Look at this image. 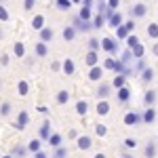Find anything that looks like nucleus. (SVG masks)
Instances as JSON below:
<instances>
[{
  "label": "nucleus",
  "mask_w": 158,
  "mask_h": 158,
  "mask_svg": "<svg viewBox=\"0 0 158 158\" xmlns=\"http://www.w3.org/2000/svg\"><path fill=\"white\" fill-rule=\"evenodd\" d=\"M146 13H148V6L143 4V2H139V4H135L133 9H131V15H133V17H137V19H139V17H143Z\"/></svg>",
  "instance_id": "obj_1"
},
{
  "label": "nucleus",
  "mask_w": 158,
  "mask_h": 158,
  "mask_svg": "<svg viewBox=\"0 0 158 158\" xmlns=\"http://www.w3.org/2000/svg\"><path fill=\"white\" fill-rule=\"evenodd\" d=\"M101 74H103V70L93 65V70H91V74H89V80H101Z\"/></svg>",
  "instance_id": "obj_2"
},
{
  "label": "nucleus",
  "mask_w": 158,
  "mask_h": 158,
  "mask_svg": "<svg viewBox=\"0 0 158 158\" xmlns=\"http://www.w3.org/2000/svg\"><path fill=\"white\" fill-rule=\"evenodd\" d=\"M42 23H44V17H42V15H36V17L32 19V27H34V30H40Z\"/></svg>",
  "instance_id": "obj_3"
},
{
  "label": "nucleus",
  "mask_w": 158,
  "mask_h": 158,
  "mask_svg": "<svg viewBox=\"0 0 158 158\" xmlns=\"http://www.w3.org/2000/svg\"><path fill=\"white\" fill-rule=\"evenodd\" d=\"M78 148L80 150H89L91 148V137H80L78 139Z\"/></svg>",
  "instance_id": "obj_4"
},
{
  "label": "nucleus",
  "mask_w": 158,
  "mask_h": 158,
  "mask_svg": "<svg viewBox=\"0 0 158 158\" xmlns=\"http://www.w3.org/2000/svg\"><path fill=\"white\" fill-rule=\"evenodd\" d=\"M108 112H110V106L106 103V101H101V103H97V114H99V116H106Z\"/></svg>",
  "instance_id": "obj_5"
},
{
  "label": "nucleus",
  "mask_w": 158,
  "mask_h": 158,
  "mask_svg": "<svg viewBox=\"0 0 158 158\" xmlns=\"http://www.w3.org/2000/svg\"><path fill=\"white\" fill-rule=\"evenodd\" d=\"M68 99H70V93L68 91H59L57 93V103H65Z\"/></svg>",
  "instance_id": "obj_6"
},
{
  "label": "nucleus",
  "mask_w": 158,
  "mask_h": 158,
  "mask_svg": "<svg viewBox=\"0 0 158 158\" xmlns=\"http://www.w3.org/2000/svg\"><path fill=\"white\" fill-rule=\"evenodd\" d=\"M86 63H89V65H97V53H95V51H91V53L86 55Z\"/></svg>",
  "instance_id": "obj_7"
},
{
  "label": "nucleus",
  "mask_w": 158,
  "mask_h": 158,
  "mask_svg": "<svg viewBox=\"0 0 158 158\" xmlns=\"http://www.w3.org/2000/svg\"><path fill=\"white\" fill-rule=\"evenodd\" d=\"M63 72H65V74H74V63H72V59H65V63H63Z\"/></svg>",
  "instance_id": "obj_8"
},
{
  "label": "nucleus",
  "mask_w": 158,
  "mask_h": 158,
  "mask_svg": "<svg viewBox=\"0 0 158 158\" xmlns=\"http://www.w3.org/2000/svg\"><path fill=\"white\" fill-rule=\"evenodd\" d=\"M86 110H89L86 101H78V103H76V112H78V114H86Z\"/></svg>",
  "instance_id": "obj_9"
},
{
  "label": "nucleus",
  "mask_w": 158,
  "mask_h": 158,
  "mask_svg": "<svg viewBox=\"0 0 158 158\" xmlns=\"http://www.w3.org/2000/svg\"><path fill=\"white\" fill-rule=\"evenodd\" d=\"M36 53L40 55V57L47 55V47H44V42H38V44H36Z\"/></svg>",
  "instance_id": "obj_10"
},
{
  "label": "nucleus",
  "mask_w": 158,
  "mask_h": 158,
  "mask_svg": "<svg viewBox=\"0 0 158 158\" xmlns=\"http://www.w3.org/2000/svg\"><path fill=\"white\" fill-rule=\"evenodd\" d=\"M108 93H110V86H108V85H101V89L97 91L99 97H108Z\"/></svg>",
  "instance_id": "obj_11"
},
{
  "label": "nucleus",
  "mask_w": 158,
  "mask_h": 158,
  "mask_svg": "<svg viewBox=\"0 0 158 158\" xmlns=\"http://www.w3.org/2000/svg\"><path fill=\"white\" fill-rule=\"evenodd\" d=\"M0 114H2V116H9V114H11V103H2Z\"/></svg>",
  "instance_id": "obj_12"
},
{
  "label": "nucleus",
  "mask_w": 158,
  "mask_h": 158,
  "mask_svg": "<svg viewBox=\"0 0 158 158\" xmlns=\"http://www.w3.org/2000/svg\"><path fill=\"white\" fill-rule=\"evenodd\" d=\"M148 34H150V36H154V38H156V36H158V25H156V23H152L150 27H148Z\"/></svg>",
  "instance_id": "obj_13"
},
{
  "label": "nucleus",
  "mask_w": 158,
  "mask_h": 158,
  "mask_svg": "<svg viewBox=\"0 0 158 158\" xmlns=\"http://www.w3.org/2000/svg\"><path fill=\"white\" fill-rule=\"evenodd\" d=\"M154 154H156V148L152 146V143H148V148H146V156H148V158H152Z\"/></svg>",
  "instance_id": "obj_14"
},
{
  "label": "nucleus",
  "mask_w": 158,
  "mask_h": 158,
  "mask_svg": "<svg viewBox=\"0 0 158 158\" xmlns=\"http://www.w3.org/2000/svg\"><path fill=\"white\" fill-rule=\"evenodd\" d=\"M114 47H116V44H114L110 38H106V40H103V49H106V51H114Z\"/></svg>",
  "instance_id": "obj_15"
},
{
  "label": "nucleus",
  "mask_w": 158,
  "mask_h": 158,
  "mask_svg": "<svg viewBox=\"0 0 158 158\" xmlns=\"http://www.w3.org/2000/svg\"><path fill=\"white\" fill-rule=\"evenodd\" d=\"M34 4H36V0H23V9H25V11H32Z\"/></svg>",
  "instance_id": "obj_16"
},
{
  "label": "nucleus",
  "mask_w": 158,
  "mask_h": 158,
  "mask_svg": "<svg viewBox=\"0 0 158 158\" xmlns=\"http://www.w3.org/2000/svg\"><path fill=\"white\" fill-rule=\"evenodd\" d=\"M63 38H68V40H72V38H74V30H72V27H65V30H63Z\"/></svg>",
  "instance_id": "obj_17"
},
{
  "label": "nucleus",
  "mask_w": 158,
  "mask_h": 158,
  "mask_svg": "<svg viewBox=\"0 0 158 158\" xmlns=\"http://www.w3.org/2000/svg\"><path fill=\"white\" fill-rule=\"evenodd\" d=\"M154 99H156V93H154V91L146 93V103H154Z\"/></svg>",
  "instance_id": "obj_18"
},
{
  "label": "nucleus",
  "mask_w": 158,
  "mask_h": 158,
  "mask_svg": "<svg viewBox=\"0 0 158 158\" xmlns=\"http://www.w3.org/2000/svg\"><path fill=\"white\" fill-rule=\"evenodd\" d=\"M51 38H53V30H42V40H51Z\"/></svg>",
  "instance_id": "obj_19"
},
{
  "label": "nucleus",
  "mask_w": 158,
  "mask_h": 158,
  "mask_svg": "<svg viewBox=\"0 0 158 158\" xmlns=\"http://www.w3.org/2000/svg\"><path fill=\"white\" fill-rule=\"evenodd\" d=\"M70 2L72 0H57V6L59 9H70Z\"/></svg>",
  "instance_id": "obj_20"
},
{
  "label": "nucleus",
  "mask_w": 158,
  "mask_h": 158,
  "mask_svg": "<svg viewBox=\"0 0 158 158\" xmlns=\"http://www.w3.org/2000/svg\"><path fill=\"white\" fill-rule=\"evenodd\" d=\"M0 19H2V21H9V13H6L4 6H0Z\"/></svg>",
  "instance_id": "obj_21"
},
{
  "label": "nucleus",
  "mask_w": 158,
  "mask_h": 158,
  "mask_svg": "<svg viewBox=\"0 0 158 158\" xmlns=\"http://www.w3.org/2000/svg\"><path fill=\"white\" fill-rule=\"evenodd\" d=\"M135 120H137V116H135V114H127V118H124V122H127V124H133Z\"/></svg>",
  "instance_id": "obj_22"
},
{
  "label": "nucleus",
  "mask_w": 158,
  "mask_h": 158,
  "mask_svg": "<svg viewBox=\"0 0 158 158\" xmlns=\"http://www.w3.org/2000/svg\"><path fill=\"white\" fill-rule=\"evenodd\" d=\"M95 133L103 137V135H106V127H103V124H97V127H95Z\"/></svg>",
  "instance_id": "obj_23"
},
{
  "label": "nucleus",
  "mask_w": 158,
  "mask_h": 158,
  "mask_svg": "<svg viewBox=\"0 0 158 158\" xmlns=\"http://www.w3.org/2000/svg\"><path fill=\"white\" fill-rule=\"evenodd\" d=\"M15 53H17L19 57L23 55V44H21V42H17V44H15Z\"/></svg>",
  "instance_id": "obj_24"
},
{
  "label": "nucleus",
  "mask_w": 158,
  "mask_h": 158,
  "mask_svg": "<svg viewBox=\"0 0 158 158\" xmlns=\"http://www.w3.org/2000/svg\"><path fill=\"white\" fill-rule=\"evenodd\" d=\"M152 78H154V72L152 70H146L143 72V80H152Z\"/></svg>",
  "instance_id": "obj_25"
},
{
  "label": "nucleus",
  "mask_w": 158,
  "mask_h": 158,
  "mask_svg": "<svg viewBox=\"0 0 158 158\" xmlns=\"http://www.w3.org/2000/svg\"><path fill=\"white\" fill-rule=\"evenodd\" d=\"M89 47H91V51H97L99 49V42H97V40H91V42H89Z\"/></svg>",
  "instance_id": "obj_26"
},
{
  "label": "nucleus",
  "mask_w": 158,
  "mask_h": 158,
  "mask_svg": "<svg viewBox=\"0 0 158 158\" xmlns=\"http://www.w3.org/2000/svg\"><path fill=\"white\" fill-rule=\"evenodd\" d=\"M19 93H21V95H25V93H27V85H25V82H21V85H19Z\"/></svg>",
  "instance_id": "obj_27"
},
{
  "label": "nucleus",
  "mask_w": 158,
  "mask_h": 158,
  "mask_svg": "<svg viewBox=\"0 0 158 158\" xmlns=\"http://www.w3.org/2000/svg\"><path fill=\"white\" fill-rule=\"evenodd\" d=\"M127 97H129V91H127V89H122V91H120V99L124 101Z\"/></svg>",
  "instance_id": "obj_28"
},
{
  "label": "nucleus",
  "mask_w": 158,
  "mask_h": 158,
  "mask_svg": "<svg viewBox=\"0 0 158 158\" xmlns=\"http://www.w3.org/2000/svg\"><path fill=\"white\" fill-rule=\"evenodd\" d=\"M80 17H82V19H86V17H89V9H86V6L80 11Z\"/></svg>",
  "instance_id": "obj_29"
},
{
  "label": "nucleus",
  "mask_w": 158,
  "mask_h": 158,
  "mask_svg": "<svg viewBox=\"0 0 158 158\" xmlns=\"http://www.w3.org/2000/svg\"><path fill=\"white\" fill-rule=\"evenodd\" d=\"M146 120H154V110H150L146 114Z\"/></svg>",
  "instance_id": "obj_30"
},
{
  "label": "nucleus",
  "mask_w": 158,
  "mask_h": 158,
  "mask_svg": "<svg viewBox=\"0 0 158 158\" xmlns=\"http://www.w3.org/2000/svg\"><path fill=\"white\" fill-rule=\"evenodd\" d=\"M124 82V78H114V86H120Z\"/></svg>",
  "instance_id": "obj_31"
},
{
  "label": "nucleus",
  "mask_w": 158,
  "mask_h": 158,
  "mask_svg": "<svg viewBox=\"0 0 158 158\" xmlns=\"http://www.w3.org/2000/svg\"><path fill=\"white\" fill-rule=\"evenodd\" d=\"M124 146H127V148H135V141H131V139H127V141H124Z\"/></svg>",
  "instance_id": "obj_32"
},
{
  "label": "nucleus",
  "mask_w": 158,
  "mask_h": 158,
  "mask_svg": "<svg viewBox=\"0 0 158 158\" xmlns=\"http://www.w3.org/2000/svg\"><path fill=\"white\" fill-rule=\"evenodd\" d=\"M0 63H2V65H6V63H9V57H6V55H2V59H0Z\"/></svg>",
  "instance_id": "obj_33"
},
{
  "label": "nucleus",
  "mask_w": 158,
  "mask_h": 158,
  "mask_svg": "<svg viewBox=\"0 0 158 158\" xmlns=\"http://www.w3.org/2000/svg\"><path fill=\"white\" fill-rule=\"evenodd\" d=\"M110 6L114 9V6H118V0H110Z\"/></svg>",
  "instance_id": "obj_34"
},
{
  "label": "nucleus",
  "mask_w": 158,
  "mask_h": 158,
  "mask_svg": "<svg viewBox=\"0 0 158 158\" xmlns=\"http://www.w3.org/2000/svg\"><path fill=\"white\" fill-rule=\"evenodd\" d=\"M154 53H156V55H158V42H156V44H154Z\"/></svg>",
  "instance_id": "obj_35"
},
{
  "label": "nucleus",
  "mask_w": 158,
  "mask_h": 158,
  "mask_svg": "<svg viewBox=\"0 0 158 158\" xmlns=\"http://www.w3.org/2000/svg\"><path fill=\"white\" fill-rule=\"evenodd\" d=\"M95 158H106V156H103V154H95Z\"/></svg>",
  "instance_id": "obj_36"
},
{
  "label": "nucleus",
  "mask_w": 158,
  "mask_h": 158,
  "mask_svg": "<svg viewBox=\"0 0 158 158\" xmlns=\"http://www.w3.org/2000/svg\"><path fill=\"white\" fill-rule=\"evenodd\" d=\"M72 2H80V0H72Z\"/></svg>",
  "instance_id": "obj_37"
},
{
  "label": "nucleus",
  "mask_w": 158,
  "mask_h": 158,
  "mask_svg": "<svg viewBox=\"0 0 158 158\" xmlns=\"http://www.w3.org/2000/svg\"><path fill=\"white\" fill-rule=\"evenodd\" d=\"M0 38H2V32H0Z\"/></svg>",
  "instance_id": "obj_38"
},
{
  "label": "nucleus",
  "mask_w": 158,
  "mask_h": 158,
  "mask_svg": "<svg viewBox=\"0 0 158 158\" xmlns=\"http://www.w3.org/2000/svg\"><path fill=\"white\" fill-rule=\"evenodd\" d=\"M4 158H11V156H4Z\"/></svg>",
  "instance_id": "obj_39"
},
{
  "label": "nucleus",
  "mask_w": 158,
  "mask_h": 158,
  "mask_svg": "<svg viewBox=\"0 0 158 158\" xmlns=\"http://www.w3.org/2000/svg\"><path fill=\"white\" fill-rule=\"evenodd\" d=\"M124 158H131V156H124Z\"/></svg>",
  "instance_id": "obj_40"
}]
</instances>
